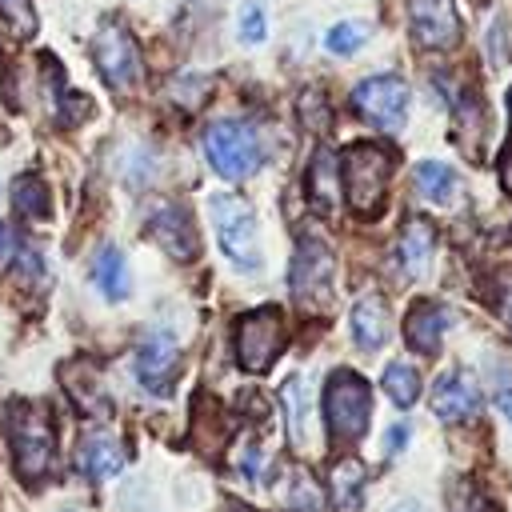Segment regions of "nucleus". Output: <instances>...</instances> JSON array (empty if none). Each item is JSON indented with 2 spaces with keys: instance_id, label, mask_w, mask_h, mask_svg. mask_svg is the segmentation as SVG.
Returning a JSON list of instances; mask_svg holds the SVG:
<instances>
[{
  "instance_id": "nucleus-1",
  "label": "nucleus",
  "mask_w": 512,
  "mask_h": 512,
  "mask_svg": "<svg viewBox=\"0 0 512 512\" xmlns=\"http://www.w3.org/2000/svg\"><path fill=\"white\" fill-rule=\"evenodd\" d=\"M4 428H8L16 472L28 484L48 480L52 464H56V424H52V412L44 404H32V400H12L4 408Z\"/></svg>"
},
{
  "instance_id": "nucleus-2",
  "label": "nucleus",
  "mask_w": 512,
  "mask_h": 512,
  "mask_svg": "<svg viewBox=\"0 0 512 512\" xmlns=\"http://www.w3.org/2000/svg\"><path fill=\"white\" fill-rule=\"evenodd\" d=\"M392 164H396V148H388L380 140H360L340 152V172H344V192H348L352 212H360V216L380 212Z\"/></svg>"
},
{
  "instance_id": "nucleus-3",
  "label": "nucleus",
  "mask_w": 512,
  "mask_h": 512,
  "mask_svg": "<svg viewBox=\"0 0 512 512\" xmlns=\"http://www.w3.org/2000/svg\"><path fill=\"white\" fill-rule=\"evenodd\" d=\"M324 416H328V432L336 448H352L372 420V388L360 372L352 368H336L324 380Z\"/></svg>"
},
{
  "instance_id": "nucleus-4",
  "label": "nucleus",
  "mask_w": 512,
  "mask_h": 512,
  "mask_svg": "<svg viewBox=\"0 0 512 512\" xmlns=\"http://www.w3.org/2000/svg\"><path fill=\"white\" fill-rule=\"evenodd\" d=\"M288 284L304 312H328L336 296V256L320 236H300Z\"/></svg>"
},
{
  "instance_id": "nucleus-5",
  "label": "nucleus",
  "mask_w": 512,
  "mask_h": 512,
  "mask_svg": "<svg viewBox=\"0 0 512 512\" xmlns=\"http://www.w3.org/2000/svg\"><path fill=\"white\" fill-rule=\"evenodd\" d=\"M212 224H216V240L224 248V256L244 268L256 272L260 268V240H256V216L240 196H212Z\"/></svg>"
},
{
  "instance_id": "nucleus-6",
  "label": "nucleus",
  "mask_w": 512,
  "mask_h": 512,
  "mask_svg": "<svg viewBox=\"0 0 512 512\" xmlns=\"http://www.w3.org/2000/svg\"><path fill=\"white\" fill-rule=\"evenodd\" d=\"M204 156L208 164L228 176V180H244L260 168V144L256 132L240 120H216L204 128Z\"/></svg>"
},
{
  "instance_id": "nucleus-7",
  "label": "nucleus",
  "mask_w": 512,
  "mask_h": 512,
  "mask_svg": "<svg viewBox=\"0 0 512 512\" xmlns=\"http://www.w3.org/2000/svg\"><path fill=\"white\" fill-rule=\"evenodd\" d=\"M284 352V320L272 304L252 308L236 320V364L252 376L268 372L272 360Z\"/></svg>"
},
{
  "instance_id": "nucleus-8",
  "label": "nucleus",
  "mask_w": 512,
  "mask_h": 512,
  "mask_svg": "<svg viewBox=\"0 0 512 512\" xmlns=\"http://www.w3.org/2000/svg\"><path fill=\"white\" fill-rule=\"evenodd\" d=\"M92 60L112 92H132L140 84V48L124 24H104L92 40Z\"/></svg>"
},
{
  "instance_id": "nucleus-9",
  "label": "nucleus",
  "mask_w": 512,
  "mask_h": 512,
  "mask_svg": "<svg viewBox=\"0 0 512 512\" xmlns=\"http://www.w3.org/2000/svg\"><path fill=\"white\" fill-rule=\"evenodd\" d=\"M352 108L376 128H400L408 108V84L400 76H364L352 92Z\"/></svg>"
},
{
  "instance_id": "nucleus-10",
  "label": "nucleus",
  "mask_w": 512,
  "mask_h": 512,
  "mask_svg": "<svg viewBox=\"0 0 512 512\" xmlns=\"http://www.w3.org/2000/svg\"><path fill=\"white\" fill-rule=\"evenodd\" d=\"M412 36L432 52H452L460 44V12L456 0H408Z\"/></svg>"
},
{
  "instance_id": "nucleus-11",
  "label": "nucleus",
  "mask_w": 512,
  "mask_h": 512,
  "mask_svg": "<svg viewBox=\"0 0 512 512\" xmlns=\"http://www.w3.org/2000/svg\"><path fill=\"white\" fill-rule=\"evenodd\" d=\"M176 364H180V356H176V340L168 332H152V336L140 340V348H136V376H140V384L148 392L168 396L176 376H180Z\"/></svg>"
},
{
  "instance_id": "nucleus-12",
  "label": "nucleus",
  "mask_w": 512,
  "mask_h": 512,
  "mask_svg": "<svg viewBox=\"0 0 512 512\" xmlns=\"http://www.w3.org/2000/svg\"><path fill=\"white\" fill-rule=\"evenodd\" d=\"M144 228H148V236H152L168 256H176V260H192V256L200 252L192 216H188L180 204H156Z\"/></svg>"
},
{
  "instance_id": "nucleus-13",
  "label": "nucleus",
  "mask_w": 512,
  "mask_h": 512,
  "mask_svg": "<svg viewBox=\"0 0 512 512\" xmlns=\"http://www.w3.org/2000/svg\"><path fill=\"white\" fill-rule=\"evenodd\" d=\"M476 408H480V392H476V380L464 368H452V372H444L436 380V388H432V412L440 420L456 424V420L476 416Z\"/></svg>"
},
{
  "instance_id": "nucleus-14",
  "label": "nucleus",
  "mask_w": 512,
  "mask_h": 512,
  "mask_svg": "<svg viewBox=\"0 0 512 512\" xmlns=\"http://www.w3.org/2000/svg\"><path fill=\"white\" fill-rule=\"evenodd\" d=\"M128 464V448L120 436L112 432H88L76 444V472H84L88 480H108Z\"/></svg>"
},
{
  "instance_id": "nucleus-15",
  "label": "nucleus",
  "mask_w": 512,
  "mask_h": 512,
  "mask_svg": "<svg viewBox=\"0 0 512 512\" xmlns=\"http://www.w3.org/2000/svg\"><path fill=\"white\" fill-rule=\"evenodd\" d=\"M432 256H436V228H432V220L408 216L400 224V236H396V264H400V272L416 280V276L428 272Z\"/></svg>"
},
{
  "instance_id": "nucleus-16",
  "label": "nucleus",
  "mask_w": 512,
  "mask_h": 512,
  "mask_svg": "<svg viewBox=\"0 0 512 512\" xmlns=\"http://www.w3.org/2000/svg\"><path fill=\"white\" fill-rule=\"evenodd\" d=\"M444 328H448V312L440 304H432V300H416L408 308V316H404V340H408V348H416L424 356L440 352Z\"/></svg>"
},
{
  "instance_id": "nucleus-17",
  "label": "nucleus",
  "mask_w": 512,
  "mask_h": 512,
  "mask_svg": "<svg viewBox=\"0 0 512 512\" xmlns=\"http://www.w3.org/2000/svg\"><path fill=\"white\" fill-rule=\"evenodd\" d=\"M388 332H392L388 304L380 300V292H364L352 304V336H356V344L368 348V352H376V348H384Z\"/></svg>"
},
{
  "instance_id": "nucleus-18",
  "label": "nucleus",
  "mask_w": 512,
  "mask_h": 512,
  "mask_svg": "<svg viewBox=\"0 0 512 512\" xmlns=\"http://www.w3.org/2000/svg\"><path fill=\"white\" fill-rule=\"evenodd\" d=\"M304 196L308 204L328 216L336 212V200H340V180H336V152L332 148H316L312 164H308V176H304Z\"/></svg>"
},
{
  "instance_id": "nucleus-19",
  "label": "nucleus",
  "mask_w": 512,
  "mask_h": 512,
  "mask_svg": "<svg viewBox=\"0 0 512 512\" xmlns=\"http://www.w3.org/2000/svg\"><path fill=\"white\" fill-rule=\"evenodd\" d=\"M280 404H284V416H288L292 444L296 448H308V440H312V396H308V380L288 376L280 384Z\"/></svg>"
},
{
  "instance_id": "nucleus-20",
  "label": "nucleus",
  "mask_w": 512,
  "mask_h": 512,
  "mask_svg": "<svg viewBox=\"0 0 512 512\" xmlns=\"http://www.w3.org/2000/svg\"><path fill=\"white\" fill-rule=\"evenodd\" d=\"M452 108H456V124H460V136H464V144H460V148H468V152L476 156V144H480V136H484V124H488L476 84H468V80H464V84L452 92Z\"/></svg>"
},
{
  "instance_id": "nucleus-21",
  "label": "nucleus",
  "mask_w": 512,
  "mask_h": 512,
  "mask_svg": "<svg viewBox=\"0 0 512 512\" xmlns=\"http://www.w3.org/2000/svg\"><path fill=\"white\" fill-rule=\"evenodd\" d=\"M92 280H96V288H100L108 300H124V296H128V268H124V252H120V248H112V244H104V248L96 252V260H92Z\"/></svg>"
},
{
  "instance_id": "nucleus-22",
  "label": "nucleus",
  "mask_w": 512,
  "mask_h": 512,
  "mask_svg": "<svg viewBox=\"0 0 512 512\" xmlns=\"http://www.w3.org/2000/svg\"><path fill=\"white\" fill-rule=\"evenodd\" d=\"M364 488H368V472H364L360 460H336L332 464V500H336V508L352 512L360 504Z\"/></svg>"
},
{
  "instance_id": "nucleus-23",
  "label": "nucleus",
  "mask_w": 512,
  "mask_h": 512,
  "mask_svg": "<svg viewBox=\"0 0 512 512\" xmlns=\"http://www.w3.org/2000/svg\"><path fill=\"white\" fill-rule=\"evenodd\" d=\"M416 192L428 200V204H448L452 196H456V172L448 168V164H440V160H424V164H416Z\"/></svg>"
},
{
  "instance_id": "nucleus-24",
  "label": "nucleus",
  "mask_w": 512,
  "mask_h": 512,
  "mask_svg": "<svg viewBox=\"0 0 512 512\" xmlns=\"http://www.w3.org/2000/svg\"><path fill=\"white\" fill-rule=\"evenodd\" d=\"M12 204L20 216L28 220H48V208H52V196H48V184L40 176H20L12 184Z\"/></svg>"
},
{
  "instance_id": "nucleus-25",
  "label": "nucleus",
  "mask_w": 512,
  "mask_h": 512,
  "mask_svg": "<svg viewBox=\"0 0 512 512\" xmlns=\"http://www.w3.org/2000/svg\"><path fill=\"white\" fill-rule=\"evenodd\" d=\"M384 392L396 408H412L420 400V372L412 364H400V360L388 364L384 368Z\"/></svg>"
},
{
  "instance_id": "nucleus-26",
  "label": "nucleus",
  "mask_w": 512,
  "mask_h": 512,
  "mask_svg": "<svg viewBox=\"0 0 512 512\" xmlns=\"http://www.w3.org/2000/svg\"><path fill=\"white\" fill-rule=\"evenodd\" d=\"M448 508L452 512H500V504L484 492V484L476 476H460L452 488H448Z\"/></svg>"
},
{
  "instance_id": "nucleus-27",
  "label": "nucleus",
  "mask_w": 512,
  "mask_h": 512,
  "mask_svg": "<svg viewBox=\"0 0 512 512\" xmlns=\"http://www.w3.org/2000/svg\"><path fill=\"white\" fill-rule=\"evenodd\" d=\"M284 496H288V504L296 512H320V484H316V476L308 468H292Z\"/></svg>"
},
{
  "instance_id": "nucleus-28",
  "label": "nucleus",
  "mask_w": 512,
  "mask_h": 512,
  "mask_svg": "<svg viewBox=\"0 0 512 512\" xmlns=\"http://www.w3.org/2000/svg\"><path fill=\"white\" fill-rule=\"evenodd\" d=\"M300 120L312 132H328L332 128V108H328V96L320 88H304L300 92Z\"/></svg>"
},
{
  "instance_id": "nucleus-29",
  "label": "nucleus",
  "mask_w": 512,
  "mask_h": 512,
  "mask_svg": "<svg viewBox=\"0 0 512 512\" xmlns=\"http://www.w3.org/2000/svg\"><path fill=\"white\" fill-rule=\"evenodd\" d=\"M0 12H4V20L12 24V32L20 40L36 32V16H32V4L28 0H0Z\"/></svg>"
},
{
  "instance_id": "nucleus-30",
  "label": "nucleus",
  "mask_w": 512,
  "mask_h": 512,
  "mask_svg": "<svg viewBox=\"0 0 512 512\" xmlns=\"http://www.w3.org/2000/svg\"><path fill=\"white\" fill-rule=\"evenodd\" d=\"M360 40H364V28L360 24H336L332 32H328V52H336V56H352L356 48H360Z\"/></svg>"
},
{
  "instance_id": "nucleus-31",
  "label": "nucleus",
  "mask_w": 512,
  "mask_h": 512,
  "mask_svg": "<svg viewBox=\"0 0 512 512\" xmlns=\"http://www.w3.org/2000/svg\"><path fill=\"white\" fill-rule=\"evenodd\" d=\"M240 40L244 44H260L264 40V12H260V4H244L240 8Z\"/></svg>"
},
{
  "instance_id": "nucleus-32",
  "label": "nucleus",
  "mask_w": 512,
  "mask_h": 512,
  "mask_svg": "<svg viewBox=\"0 0 512 512\" xmlns=\"http://www.w3.org/2000/svg\"><path fill=\"white\" fill-rule=\"evenodd\" d=\"M488 60H492V68H504L508 64V24L504 20H492L488 24Z\"/></svg>"
},
{
  "instance_id": "nucleus-33",
  "label": "nucleus",
  "mask_w": 512,
  "mask_h": 512,
  "mask_svg": "<svg viewBox=\"0 0 512 512\" xmlns=\"http://www.w3.org/2000/svg\"><path fill=\"white\" fill-rule=\"evenodd\" d=\"M492 392H496L500 412L512 420V372H508V368H496V372H492Z\"/></svg>"
},
{
  "instance_id": "nucleus-34",
  "label": "nucleus",
  "mask_w": 512,
  "mask_h": 512,
  "mask_svg": "<svg viewBox=\"0 0 512 512\" xmlns=\"http://www.w3.org/2000/svg\"><path fill=\"white\" fill-rule=\"evenodd\" d=\"M88 96H76V92H64V100H60V112H64V124H76V120H84L88 116Z\"/></svg>"
},
{
  "instance_id": "nucleus-35",
  "label": "nucleus",
  "mask_w": 512,
  "mask_h": 512,
  "mask_svg": "<svg viewBox=\"0 0 512 512\" xmlns=\"http://www.w3.org/2000/svg\"><path fill=\"white\" fill-rule=\"evenodd\" d=\"M496 312H500V320L512 328V276H504V280H500V292H496Z\"/></svg>"
},
{
  "instance_id": "nucleus-36",
  "label": "nucleus",
  "mask_w": 512,
  "mask_h": 512,
  "mask_svg": "<svg viewBox=\"0 0 512 512\" xmlns=\"http://www.w3.org/2000/svg\"><path fill=\"white\" fill-rule=\"evenodd\" d=\"M500 184H504V192H512V136H508V144L500 148Z\"/></svg>"
},
{
  "instance_id": "nucleus-37",
  "label": "nucleus",
  "mask_w": 512,
  "mask_h": 512,
  "mask_svg": "<svg viewBox=\"0 0 512 512\" xmlns=\"http://www.w3.org/2000/svg\"><path fill=\"white\" fill-rule=\"evenodd\" d=\"M408 444V424H400V428H388V456L396 452V448H404Z\"/></svg>"
},
{
  "instance_id": "nucleus-38",
  "label": "nucleus",
  "mask_w": 512,
  "mask_h": 512,
  "mask_svg": "<svg viewBox=\"0 0 512 512\" xmlns=\"http://www.w3.org/2000/svg\"><path fill=\"white\" fill-rule=\"evenodd\" d=\"M392 512H424V508H420V504H416V500H404V504H396V508H392Z\"/></svg>"
},
{
  "instance_id": "nucleus-39",
  "label": "nucleus",
  "mask_w": 512,
  "mask_h": 512,
  "mask_svg": "<svg viewBox=\"0 0 512 512\" xmlns=\"http://www.w3.org/2000/svg\"><path fill=\"white\" fill-rule=\"evenodd\" d=\"M4 244H8V232H4V224H0V252H4Z\"/></svg>"
},
{
  "instance_id": "nucleus-40",
  "label": "nucleus",
  "mask_w": 512,
  "mask_h": 512,
  "mask_svg": "<svg viewBox=\"0 0 512 512\" xmlns=\"http://www.w3.org/2000/svg\"><path fill=\"white\" fill-rule=\"evenodd\" d=\"M508 108H512V88H508Z\"/></svg>"
}]
</instances>
